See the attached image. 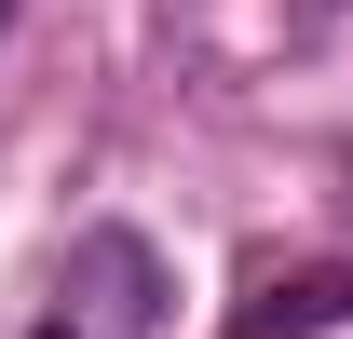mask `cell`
<instances>
[{
	"instance_id": "obj_1",
	"label": "cell",
	"mask_w": 353,
	"mask_h": 339,
	"mask_svg": "<svg viewBox=\"0 0 353 339\" xmlns=\"http://www.w3.org/2000/svg\"><path fill=\"white\" fill-rule=\"evenodd\" d=\"M353 312V271H285V285H259V312L231 339H312V326H340Z\"/></svg>"
},
{
	"instance_id": "obj_2",
	"label": "cell",
	"mask_w": 353,
	"mask_h": 339,
	"mask_svg": "<svg viewBox=\"0 0 353 339\" xmlns=\"http://www.w3.org/2000/svg\"><path fill=\"white\" fill-rule=\"evenodd\" d=\"M41 339H68V326H41Z\"/></svg>"
}]
</instances>
